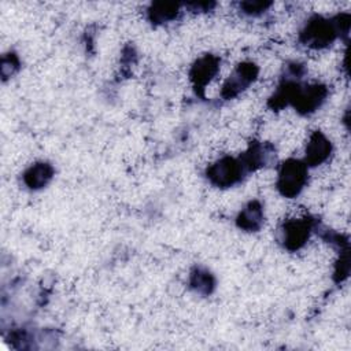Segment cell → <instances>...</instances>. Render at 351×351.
I'll return each instance as SVG.
<instances>
[{"label":"cell","mask_w":351,"mask_h":351,"mask_svg":"<svg viewBox=\"0 0 351 351\" xmlns=\"http://www.w3.org/2000/svg\"><path fill=\"white\" fill-rule=\"evenodd\" d=\"M307 180L306 165L299 160H287L278 173L277 186L284 196H296Z\"/></svg>","instance_id":"2"},{"label":"cell","mask_w":351,"mask_h":351,"mask_svg":"<svg viewBox=\"0 0 351 351\" xmlns=\"http://www.w3.org/2000/svg\"><path fill=\"white\" fill-rule=\"evenodd\" d=\"M344 15H340L335 19V22H330L328 19H322L319 16L313 18L306 29L302 33V41L308 45V47H314V48H321L328 45L329 43H332L336 37L337 33H340L341 30V21H343Z\"/></svg>","instance_id":"1"},{"label":"cell","mask_w":351,"mask_h":351,"mask_svg":"<svg viewBox=\"0 0 351 351\" xmlns=\"http://www.w3.org/2000/svg\"><path fill=\"white\" fill-rule=\"evenodd\" d=\"M310 233V225L306 221L292 219L284 225L282 241L287 248L298 250L304 244Z\"/></svg>","instance_id":"4"},{"label":"cell","mask_w":351,"mask_h":351,"mask_svg":"<svg viewBox=\"0 0 351 351\" xmlns=\"http://www.w3.org/2000/svg\"><path fill=\"white\" fill-rule=\"evenodd\" d=\"M256 75V69L251 63L240 64L233 75L223 85V93L229 97L244 89Z\"/></svg>","instance_id":"5"},{"label":"cell","mask_w":351,"mask_h":351,"mask_svg":"<svg viewBox=\"0 0 351 351\" xmlns=\"http://www.w3.org/2000/svg\"><path fill=\"white\" fill-rule=\"evenodd\" d=\"M52 174H53L52 167L48 163L41 162L29 167L23 176V180L27 186L37 189V188L45 186L52 178Z\"/></svg>","instance_id":"7"},{"label":"cell","mask_w":351,"mask_h":351,"mask_svg":"<svg viewBox=\"0 0 351 351\" xmlns=\"http://www.w3.org/2000/svg\"><path fill=\"white\" fill-rule=\"evenodd\" d=\"M191 285L200 293H210L214 287V280L208 271L197 269L191 277Z\"/></svg>","instance_id":"11"},{"label":"cell","mask_w":351,"mask_h":351,"mask_svg":"<svg viewBox=\"0 0 351 351\" xmlns=\"http://www.w3.org/2000/svg\"><path fill=\"white\" fill-rule=\"evenodd\" d=\"M330 143L328 141V138L319 133V132H315L308 143H307V147H306V163L308 165H318L324 160H326V158L329 156L330 154Z\"/></svg>","instance_id":"6"},{"label":"cell","mask_w":351,"mask_h":351,"mask_svg":"<svg viewBox=\"0 0 351 351\" xmlns=\"http://www.w3.org/2000/svg\"><path fill=\"white\" fill-rule=\"evenodd\" d=\"M262 221H263L262 208L258 202L248 203L237 217L239 226L245 230H258L262 225Z\"/></svg>","instance_id":"8"},{"label":"cell","mask_w":351,"mask_h":351,"mask_svg":"<svg viewBox=\"0 0 351 351\" xmlns=\"http://www.w3.org/2000/svg\"><path fill=\"white\" fill-rule=\"evenodd\" d=\"M217 59L211 58V56H206L203 59H200L196 66L193 67L192 70V78L195 81L196 85H206L211 78L213 75L217 73Z\"/></svg>","instance_id":"9"},{"label":"cell","mask_w":351,"mask_h":351,"mask_svg":"<svg viewBox=\"0 0 351 351\" xmlns=\"http://www.w3.org/2000/svg\"><path fill=\"white\" fill-rule=\"evenodd\" d=\"M241 165L233 158H222L208 169V178L217 186H230L240 180L243 173Z\"/></svg>","instance_id":"3"},{"label":"cell","mask_w":351,"mask_h":351,"mask_svg":"<svg viewBox=\"0 0 351 351\" xmlns=\"http://www.w3.org/2000/svg\"><path fill=\"white\" fill-rule=\"evenodd\" d=\"M177 10L178 5L174 3H156L149 11L151 19L155 22H165L173 19L177 15Z\"/></svg>","instance_id":"10"}]
</instances>
